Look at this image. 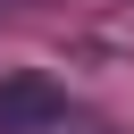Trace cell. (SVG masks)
<instances>
[{"mask_svg":"<svg viewBox=\"0 0 134 134\" xmlns=\"http://www.w3.org/2000/svg\"><path fill=\"white\" fill-rule=\"evenodd\" d=\"M34 126H59V92L34 84V75L0 84V134H34Z\"/></svg>","mask_w":134,"mask_h":134,"instance_id":"6da1fadb","label":"cell"}]
</instances>
